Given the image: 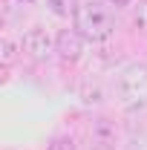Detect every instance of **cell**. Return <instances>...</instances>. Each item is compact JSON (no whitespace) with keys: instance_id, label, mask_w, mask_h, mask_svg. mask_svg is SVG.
Returning <instances> with one entry per match:
<instances>
[{"instance_id":"obj_2","label":"cell","mask_w":147,"mask_h":150,"mask_svg":"<svg viewBox=\"0 0 147 150\" xmlns=\"http://www.w3.org/2000/svg\"><path fill=\"white\" fill-rule=\"evenodd\" d=\"M118 101L127 112H139L147 107V64H127L118 72V84H115Z\"/></svg>"},{"instance_id":"obj_7","label":"cell","mask_w":147,"mask_h":150,"mask_svg":"<svg viewBox=\"0 0 147 150\" xmlns=\"http://www.w3.org/2000/svg\"><path fill=\"white\" fill-rule=\"evenodd\" d=\"M133 29L147 38V0H139L133 6Z\"/></svg>"},{"instance_id":"obj_6","label":"cell","mask_w":147,"mask_h":150,"mask_svg":"<svg viewBox=\"0 0 147 150\" xmlns=\"http://www.w3.org/2000/svg\"><path fill=\"white\" fill-rule=\"evenodd\" d=\"M78 98L84 101V104H101L104 101V87H101V81L95 78V75H87L81 84H78Z\"/></svg>"},{"instance_id":"obj_5","label":"cell","mask_w":147,"mask_h":150,"mask_svg":"<svg viewBox=\"0 0 147 150\" xmlns=\"http://www.w3.org/2000/svg\"><path fill=\"white\" fill-rule=\"evenodd\" d=\"M90 142H92V147L112 150L115 142H118V127L112 124L110 118H95L92 127H90Z\"/></svg>"},{"instance_id":"obj_4","label":"cell","mask_w":147,"mask_h":150,"mask_svg":"<svg viewBox=\"0 0 147 150\" xmlns=\"http://www.w3.org/2000/svg\"><path fill=\"white\" fill-rule=\"evenodd\" d=\"M55 52L64 64H78L84 55V38L78 29H61L55 35Z\"/></svg>"},{"instance_id":"obj_3","label":"cell","mask_w":147,"mask_h":150,"mask_svg":"<svg viewBox=\"0 0 147 150\" xmlns=\"http://www.w3.org/2000/svg\"><path fill=\"white\" fill-rule=\"evenodd\" d=\"M20 49L26 52V55L32 58V61H49V55L55 52V40L49 38L46 29H40V26H32L26 35H23V43H20Z\"/></svg>"},{"instance_id":"obj_9","label":"cell","mask_w":147,"mask_h":150,"mask_svg":"<svg viewBox=\"0 0 147 150\" xmlns=\"http://www.w3.org/2000/svg\"><path fill=\"white\" fill-rule=\"evenodd\" d=\"M46 6L55 12L58 18H66V15H75V9H78V0H46Z\"/></svg>"},{"instance_id":"obj_8","label":"cell","mask_w":147,"mask_h":150,"mask_svg":"<svg viewBox=\"0 0 147 150\" xmlns=\"http://www.w3.org/2000/svg\"><path fill=\"white\" fill-rule=\"evenodd\" d=\"M0 61H3V67H12L18 61V43L12 38H3L0 40Z\"/></svg>"},{"instance_id":"obj_10","label":"cell","mask_w":147,"mask_h":150,"mask_svg":"<svg viewBox=\"0 0 147 150\" xmlns=\"http://www.w3.org/2000/svg\"><path fill=\"white\" fill-rule=\"evenodd\" d=\"M46 150H78V144H75L72 136H55L52 144H49Z\"/></svg>"},{"instance_id":"obj_1","label":"cell","mask_w":147,"mask_h":150,"mask_svg":"<svg viewBox=\"0 0 147 150\" xmlns=\"http://www.w3.org/2000/svg\"><path fill=\"white\" fill-rule=\"evenodd\" d=\"M72 29H78L81 38L90 43H104L115 32V20L107 6H101L95 0H81L72 15Z\"/></svg>"},{"instance_id":"obj_11","label":"cell","mask_w":147,"mask_h":150,"mask_svg":"<svg viewBox=\"0 0 147 150\" xmlns=\"http://www.w3.org/2000/svg\"><path fill=\"white\" fill-rule=\"evenodd\" d=\"M112 6H115V9H124V6H130V3H133V0H110Z\"/></svg>"}]
</instances>
